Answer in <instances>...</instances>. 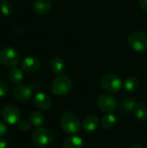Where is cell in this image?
Returning a JSON list of instances; mask_svg holds the SVG:
<instances>
[{
	"mask_svg": "<svg viewBox=\"0 0 147 148\" xmlns=\"http://www.w3.org/2000/svg\"><path fill=\"white\" fill-rule=\"evenodd\" d=\"M29 122L35 127H41L44 123V116L37 111H34L29 115Z\"/></svg>",
	"mask_w": 147,
	"mask_h": 148,
	"instance_id": "cell-19",
	"label": "cell"
},
{
	"mask_svg": "<svg viewBox=\"0 0 147 148\" xmlns=\"http://www.w3.org/2000/svg\"><path fill=\"white\" fill-rule=\"evenodd\" d=\"M34 103L39 109L48 110L50 108V107L52 105V101L47 94L40 92L35 95Z\"/></svg>",
	"mask_w": 147,
	"mask_h": 148,
	"instance_id": "cell-11",
	"label": "cell"
},
{
	"mask_svg": "<svg viewBox=\"0 0 147 148\" xmlns=\"http://www.w3.org/2000/svg\"><path fill=\"white\" fill-rule=\"evenodd\" d=\"M21 113L20 110L13 105H8L2 110V118L8 124L14 125L20 121Z\"/></svg>",
	"mask_w": 147,
	"mask_h": 148,
	"instance_id": "cell-8",
	"label": "cell"
},
{
	"mask_svg": "<svg viewBox=\"0 0 147 148\" xmlns=\"http://www.w3.org/2000/svg\"><path fill=\"white\" fill-rule=\"evenodd\" d=\"M13 7L10 2L7 0H3L0 3V11L4 16H10L12 13Z\"/></svg>",
	"mask_w": 147,
	"mask_h": 148,
	"instance_id": "cell-22",
	"label": "cell"
},
{
	"mask_svg": "<svg viewBox=\"0 0 147 148\" xmlns=\"http://www.w3.org/2000/svg\"><path fill=\"white\" fill-rule=\"evenodd\" d=\"M33 89L28 85H17L12 90V95L19 102L27 101L32 95Z\"/></svg>",
	"mask_w": 147,
	"mask_h": 148,
	"instance_id": "cell-9",
	"label": "cell"
},
{
	"mask_svg": "<svg viewBox=\"0 0 147 148\" xmlns=\"http://www.w3.org/2000/svg\"><path fill=\"white\" fill-rule=\"evenodd\" d=\"M20 61L19 53L11 47H4L0 49V62L7 67H14Z\"/></svg>",
	"mask_w": 147,
	"mask_h": 148,
	"instance_id": "cell-6",
	"label": "cell"
},
{
	"mask_svg": "<svg viewBox=\"0 0 147 148\" xmlns=\"http://www.w3.org/2000/svg\"><path fill=\"white\" fill-rule=\"evenodd\" d=\"M10 81L14 84H19L23 80V73L21 69L17 68H13L9 72Z\"/></svg>",
	"mask_w": 147,
	"mask_h": 148,
	"instance_id": "cell-17",
	"label": "cell"
},
{
	"mask_svg": "<svg viewBox=\"0 0 147 148\" xmlns=\"http://www.w3.org/2000/svg\"><path fill=\"white\" fill-rule=\"evenodd\" d=\"M101 84L102 88L108 93H118L122 88L120 78L114 74H107L103 75Z\"/></svg>",
	"mask_w": 147,
	"mask_h": 148,
	"instance_id": "cell-5",
	"label": "cell"
},
{
	"mask_svg": "<svg viewBox=\"0 0 147 148\" xmlns=\"http://www.w3.org/2000/svg\"><path fill=\"white\" fill-rule=\"evenodd\" d=\"M116 123V116L111 113H107L105 114L101 120V125L106 129L112 128Z\"/></svg>",
	"mask_w": 147,
	"mask_h": 148,
	"instance_id": "cell-20",
	"label": "cell"
},
{
	"mask_svg": "<svg viewBox=\"0 0 147 148\" xmlns=\"http://www.w3.org/2000/svg\"><path fill=\"white\" fill-rule=\"evenodd\" d=\"M8 85L6 82L0 79V97H3L8 94Z\"/></svg>",
	"mask_w": 147,
	"mask_h": 148,
	"instance_id": "cell-23",
	"label": "cell"
},
{
	"mask_svg": "<svg viewBox=\"0 0 147 148\" xmlns=\"http://www.w3.org/2000/svg\"><path fill=\"white\" fill-rule=\"evenodd\" d=\"M61 127L66 134H75L81 129V121L74 113L66 112L61 117Z\"/></svg>",
	"mask_w": 147,
	"mask_h": 148,
	"instance_id": "cell-1",
	"label": "cell"
},
{
	"mask_svg": "<svg viewBox=\"0 0 147 148\" xmlns=\"http://www.w3.org/2000/svg\"><path fill=\"white\" fill-rule=\"evenodd\" d=\"M72 81L65 75L57 76L51 84V91L55 95L63 96L68 95L72 89Z\"/></svg>",
	"mask_w": 147,
	"mask_h": 148,
	"instance_id": "cell-2",
	"label": "cell"
},
{
	"mask_svg": "<svg viewBox=\"0 0 147 148\" xmlns=\"http://www.w3.org/2000/svg\"><path fill=\"white\" fill-rule=\"evenodd\" d=\"M17 127L23 132H27L29 129V122L27 121H24V120L19 121L18 123H17Z\"/></svg>",
	"mask_w": 147,
	"mask_h": 148,
	"instance_id": "cell-24",
	"label": "cell"
},
{
	"mask_svg": "<svg viewBox=\"0 0 147 148\" xmlns=\"http://www.w3.org/2000/svg\"><path fill=\"white\" fill-rule=\"evenodd\" d=\"M7 133V127L4 123L0 121V137L3 136Z\"/></svg>",
	"mask_w": 147,
	"mask_h": 148,
	"instance_id": "cell-25",
	"label": "cell"
},
{
	"mask_svg": "<svg viewBox=\"0 0 147 148\" xmlns=\"http://www.w3.org/2000/svg\"><path fill=\"white\" fill-rule=\"evenodd\" d=\"M7 147H8L7 140H4V139L0 140V148H7Z\"/></svg>",
	"mask_w": 147,
	"mask_h": 148,
	"instance_id": "cell-27",
	"label": "cell"
},
{
	"mask_svg": "<svg viewBox=\"0 0 147 148\" xmlns=\"http://www.w3.org/2000/svg\"><path fill=\"white\" fill-rule=\"evenodd\" d=\"M31 140L35 146L37 147H47L54 140L53 134L47 128L37 127L31 134Z\"/></svg>",
	"mask_w": 147,
	"mask_h": 148,
	"instance_id": "cell-3",
	"label": "cell"
},
{
	"mask_svg": "<svg viewBox=\"0 0 147 148\" xmlns=\"http://www.w3.org/2000/svg\"><path fill=\"white\" fill-rule=\"evenodd\" d=\"M139 3L142 10L147 11V0H139Z\"/></svg>",
	"mask_w": 147,
	"mask_h": 148,
	"instance_id": "cell-26",
	"label": "cell"
},
{
	"mask_svg": "<svg viewBox=\"0 0 147 148\" xmlns=\"http://www.w3.org/2000/svg\"><path fill=\"white\" fill-rule=\"evenodd\" d=\"M83 147V140L76 135H72L68 137L64 143L63 148H82Z\"/></svg>",
	"mask_w": 147,
	"mask_h": 148,
	"instance_id": "cell-15",
	"label": "cell"
},
{
	"mask_svg": "<svg viewBox=\"0 0 147 148\" xmlns=\"http://www.w3.org/2000/svg\"><path fill=\"white\" fill-rule=\"evenodd\" d=\"M134 114L136 118L140 121L147 120V107L144 103H137L134 108Z\"/></svg>",
	"mask_w": 147,
	"mask_h": 148,
	"instance_id": "cell-18",
	"label": "cell"
},
{
	"mask_svg": "<svg viewBox=\"0 0 147 148\" xmlns=\"http://www.w3.org/2000/svg\"><path fill=\"white\" fill-rule=\"evenodd\" d=\"M2 1H3V0H2Z\"/></svg>",
	"mask_w": 147,
	"mask_h": 148,
	"instance_id": "cell-29",
	"label": "cell"
},
{
	"mask_svg": "<svg viewBox=\"0 0 147 148\" xmlns=\"http://www.w3.org/2000/svg\"><path fill=\"white\" fill-rule=\"evenodd\" d=\"M33 10L37 15H46L51 10V3L49 0H35Z\"/></svg>",
	"mask_w": 147,
	"mask_h": 148,
	"instance_id": "cell-12",
	"label": "cell"
},
{
	"mask_svg": "<svg viewBox=\"0 0 147 148\" xmlns=\"http://www.w3.org/2000/svg\"><path fill=\"white\" fill-rule=\"evenodd\" d=\"M130 148H144V147H143V146H142V145H140V144H134V145H133V146H132Z\"/></svg>",
	"mask_w": 147,
	"mask_h": 148,
	"instance_id": "cell-28",
	"label": "cell"
},
{
	"mask_svg": "<svg viewBox=\"0 0 147 148\" xmlns=\"http://www.w3.org/2000/svg\"><path fill=\"white\" fill-rule=\"evenodd\" d=\"M117 105V100L110 94H101L97 98V106L104 113L113 112Z\"/></svg>",
	"mask_w": 147,
	"mask_h": 148,
	"instance_id": "cell-7",
	"label": "cell"
},
{
	"mask_svg": "<svg viewBox=\"0 0 147 148\" xmlns=\"http://www.w3.org/2000/svg\"><path fill=\"white\" fill-rule=\"evenodd\" d=\"M41 67V62L36 57H26L21 62V68L27 73H35L39 70Z\"/></svg>",
	"mask_w": 147,
	"mask_h": 148,
	"instance_id": "cell-10",
	"label": "cell"
},
{
	"mask_svg": "<svg viewBox=\"0 0 147 148\" xmlns=\"http://www.w3.org/2000/svg\"><path fill=\"white\" fill-rule=\"evenodd\" d=\"M130 47L137 52L147 50V34L142 31H134L128 36Z\"/></svg>",
	"mask_w": 147,
	"mask_h": 148,
	"instance_id": "cell-4",
	"label": "cell"
},
{
	"mask_svg": "<svg viewBox=\"0 0 147 148\" xmlns=\"http://www.w3.org/2000/svg\"><path fill=\"white\" fill-rule=\"evenodd\" d=\"M99 122L100 121L97 117L93 116V115L88 116L83 121V124H82L83 129L88 133L94 132L99 127Z\"/></svg>",
	"mask_w": 147,
	"mask_h": 148,
	"instance_id": "cell-14",
	"label": "cell"
},
{
	"mask_svg": "<svg viewBox=\"0 0 147 148\" xmlns=\"http://www.w3.org/2000/svg\"><path fill=\"white\" fill-rule=\"evenodd\" d=\"M50 69L55 74H61L65 70V62L59 56H55L50 61Z\"/></svg>",
	"mask_w": 147,
	"mask_h": 148,
	"instance_id": "cell-16",
	"label": "cell"
},
{
	"mask_svg": "<svg viewBox=\"0 0 147 148\" xmlns=\"http://www.w3.org/2000/svg\"><path fill=\"white\" fill-rule=\"evenodd\" d=\"M139 87V81L136 77L130 76L126 78V80L124 82V88L127 92H133L135 91Z\"/></svg>",
	"mask_w": 147,
	"mask_h": 148,
	"instance_id": "cell-21",
	"label": "cell"
},
{
	"mask_svg": "<svg viewBox=\"0 0 147 148\" xmlns=\"http://www.w3.org/2000/svg\"><path fill=\"white\" fill-rule=\"evenodd\" d=\"M136 101L133 98L131 97H126L124 98L120 104V111L123 114H130L131 112L134 111L135 106H136Z\"/></svg>",
	"mask_w": 147,
	"mask_h": 148,
	"instance_id": "cell-13",
	"label": "cell"
}]
</instances>
